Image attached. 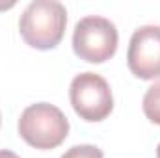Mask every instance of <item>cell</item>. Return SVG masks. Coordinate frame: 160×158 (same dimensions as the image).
Masks as SVG:
<instances>
[{
    "mask_svg": "<svg viewBox=\"0 0 160 158\" xmlns=\"http://www.w3.org/2000/svg\"><path fill=\"white\" fill-rule=\"evenodd\" d=\"M69 101L80 119L88 123L104 121L114 110V97L106 78L97 73H80L71 80Z\"/></svg>",
    "mask_w": 160,
    "mask_h": 158,
    "instance_id": "cell-4",
    "label": "cell"
},
{
    "mask_svg": "<svg viewBox=\"0 0 160 158\" xmlns=\"http://www.w3.org/2000/svg\"><path fill=\"white\" fill-rule=\"evenodd\" d=\"M157 158H160V143H158V147H157Z\"/></svg>",
    "mask_w": 160,
    "mask_h": 158,
    "instance_id": "cell-9",
    "label": "cell"
},
{
    "mask_svg": "<svg viewBox=\"0 0 160 158\" xmlns=\"http://www.w3.org/2000/svg\"><path fill=\"white\" fill-rule=\"evenodd\" d=\"M119 43L116 24L101 15H88L80 19L73 32V50L80 60L88 63L108 62Z\"/></svg>",
    "mask_w": 160,
    "mask_h": 158,
    "instance_id": "cell-3",
    "label": "cell"
},
{
    "mask_svg": "<svg viewBox=\"0 0 160 158\" xmlns=\"http://www.w3.org/2000/svg\"><path fill=\"white\" fill-rule=\"evenodd\" d=\"M143 114L151 123L160 125V82L153 84L145 95H143V102H142Z\"/></svg>",
    "mask_w": 160,
    "mask_h": 158,
    "instance_id": "cell-6",
    "label": "cell"
},
{
    "mask_svg": "<svg viewBox=\"0 0 160 158\" xmlns=\"http://www.w3.org/2000/svg\"><path fill=\"white\" fill-rule=\"evenodd\" d=\"M0 158H21L19 155H15L13 151H8V149H0Z\"/></svg>",
    "mask_w": 160,
    "mask_h": 158,
    "instance_id": "cell-8",
    "label": "cell"
},
{
    "mask_svg": "<svg viewBox=\"0 0 160 158\" xmlns=\"http://www.w3.org/2000/svg\"><path fill=\"white\" fill-rule=\"evenodd\" d=\"M0 125H2V116H0Z\"/></svg>",
    "mask_w": 160,
    "mask_h": 158,
    "instance_id": "cell-10",
    "label": "cell"
},
{
    "mask_svg": "<svg viewBox=\"0 0 160 158\" xmlns=\"http://www.w3.org/2000/svg\"><path fill=\"white\" fill-rule=\"evenodd\" d=\"M62 158H104V155L99 147L84 143V145H75V147L67 149L62 155Z\"/></svg>",
    "mask_w": 160,
    "mask_h": 158,
    "instance_id": "cell-7",
    "label": "cell"
},
{
    "mask_svg": "<svg viewBox=\"0 0 160 158\" xmlns=\"http://www.w3.org/2000/svg\"><path fill=\"white\" fill-rule=\"evenodd\" d=\"M65 26L67 9L58 0H34L19 19L21 37L28 47L38 50L56 48L63 39Z\"/></svg>",
    "mask_w": 160,
    "mask_h": 158,
    "instance_id": "cell-1",
    "label": "cell"
},
{
    "mask_svg": "<svg viewBox=\"0 0 160 158\" xmlns=\"http://www.w3.org/2000/svg\"><path fill=\"white\" fill-rule=\"evenodd\" d=\"M127 65L140 80L160 78V26L145 24L134 30L127 50Z\"/></svg>",
    "mask_w": 160,
    "mask_h": 158,
    "instance_id": "cell-5",
    "label": "cell"
},
{
    "mask_svg": "<svg viewBox=\"0 0 160 158\" xmlns=\"http://www.w3.org/2000/svg\"><path fill=\"white\" fill-rule=\"evenodd\" d=\"M19 136L34 149L48 151L60 147L69 134L65 114L48 102H36L22 110L17 123Z\"/></svg>",
    "mask_w": 160,
    "mask_h": 158,
    "instance_id": "cell-2",
    "label": "cell"
}]
</instances>
